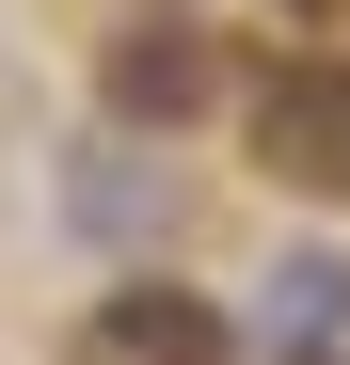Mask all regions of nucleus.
Instances as JSON below:
<instances>
[{"label": "nucleus", "instance_id": "1", "mask_svg": "<svg viewBox=\"0 0 350 365\" xmlns=\"http://www.w3.org/2000/svg\"><path fill=\"white\" fill-rule=\"evenodd\" d=\"M255 159L286 175V191H334L350 207V64H286L255 96Z\"/></svg>", "mask_w": 350, "mask_h": 365}, {"label": "nucleus", "instance_id": "2", "mask_svg": "<svg viewBox=\"0 0 350 365\" xmlns=\"http://www.w3.org/2000/svg\"><path fill=\"white\" fill-rule=\"evenodd\" d=\"M80 365H223V318L191 286H111L80 318Z\"/></svg>", "mask_w": 350, "mask_h": 365}, {"label": "nucleus", "instance_id": "3", "mask_svg": "<svg viewBox=\"0 0 350 365\" xmlns=\"http://www.w3.org/2000/svg\"><path fill=\"white\" fill-rule=\"evenodd\" d=\"M175 96H207V32H128L111 48V111H128V128H175Z\"/></svg>", "mask_w": 350, "mask_h": 365}]
</instances>
